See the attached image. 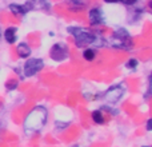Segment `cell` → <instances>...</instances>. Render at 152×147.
I'll return each instance as SVG.
<instances>
[{
	"label": "cell",
	"mask_w": 152,
	"mask_h": 147,
	"mask_svg": "<svg viewBox=\"0 0 152 147\" xmlns=\"http://www.w3.org/2000/svg\"><path fill=\"white\" fill-rule=\"evenodd\" d=\"M103 95H104V99L107 100L108 103H111V104H115V103H118L119 100L123 98V95H124V87L120 86V84H116V86H112L111 88H108Z\"/></svg>",
	"instance_id": "cell-5"
},
{
	"label": "cell",
	"mask_w": 152,
	"mask_h": 147,
	"mask_svg": "<svg viewBox=\"0 0 152 147\" xmlns=\"http://www.w3.org/2000/svg\"><path fill=\"white\" fill-rule=\"evenodd\" d=\"M34 3L27 1V4H10V11L15 16H23L31 10H34Z\"/></svg>",
	"instance_id": "cell-7"
},
{
	"label": "cell",
	"mask_w": 152,
	"mask_h": 147,
	"mask_svg": "<svg viewBox=\"0 0 152 147\" xmlns=\"http://www.w3.org/2000/svg\"><path fill=\"white\" fill-rule=\"evenodd\" d=\"M19 82L15 80V79H11V80H8L7 83H5V88L8 90V91H12V90H15L16 87H18Z\"/></svg>",
	"instance_id": "cell-14"
},
{
	"label": "cell",
	"mask_w": 152,
	"mask_h": 147,
	"mask_svg": "<svg viewBox=\"0 0 152 147\" xmlns=\"http://www.w3.org/2000/svg\"><path fill=\"white\" fill-rule=\"evenodd\" d=\"M91 118H92V121H94V123H96V124H103V123L105 122L104 115H103V111H102V110H95V111H92Z\"/></svg>",
	"instance_id": "cell-11"
},
{
	"label": "cell",
	"mask_w": 152,
	"mask_h": 147,
	"mask_svg": "<svg viewBox=\"0 0 152 147\" xmlns=\"http://www.w3.org/2000/svg\"><path fill=\"white\" fill-rule=\"evenodd\" d=\"M89 23H91V26H103V24L105 23V18L104 15H103V11L100 10V8H92L91 11H89Z\"/></svg>",
	"instance_id": "cell-8"
},
{
	"label": "cell",
	"mask_w": 152,
	"mask_h": 147,
	"mask_svg": "<svg viewBox=\"0 0 152 147\" xmlns=\"http://www.w3.org/2000/svg\"><path fill=\"white\" fill-rule=\"evenodd\" d=\"M68 34H71L75 37V44L79 48L89 47V46H96V47H103L105 44L104 40L99 37V35L92 31L83 28V27H68L67 28Z\"/></svg>",
	"instance_id": "cell-1"
},
{
	"label": "cell",
	"mask_w": 152,
	"mask_h": 147,
	"mask_svg": "<svg viewBox=\"0 0 152 147\" xmlns=\"http://www.w3.org/2000/svg\"><path fill=\"white\" fill-rule=\"evenodd\" d=\"M83 58H84V60H87V62H92L96 58V50H94V48H91V47L84 48Z\"/></svg>",
	"instance_id": "cell-12"
},
{
	"label": "cell",
	"mask_w": 152,
	"mask_h": 147,
	"mask_svg": "<svg viewBox=\"0 0 152 147\" xmlns=\"http://www.w3.org/2000/svg\"><path fill=\"white\" fill-rule=\"evenodd\" d=\"M16 52H18L19 58L26 59V58H29V56H31L32 50L27 43H20V44H18V47H16Z\"/></svg>",
	"instance_id": "cell-9"
},
{
	"label": "cell",
	"mask_w": 152,
	"mask_h": 147,
	"mask_svg": "<svg viewBox=\"0 0 152 147\" xmlns=\"http://www.w3.org/2000/svg\"><path fill=\"white\" fill-rule=\"evenodd\" d=\"M120 3H123L124 5H134L137 3V0H119Z\"/></svg>",
	"instance_id": "cell-15"
},
{
	"label": "cell",
	"mask_w": 152,
	"mask_h": 147,
	"mask_svg": "<svg viewBox=\"0 0 152 147\" xmlns=\"http://www.w3.org/2000/svg\"><path fill=\"white\" fill-rule=\"evenodd\" d=\"M104 1L108 4H113V3H119V0H104Z\"/></svg>",
	"instance_id": "cell-18"
},
{
	"label": "cell",
	"mask_w": 152,
	"mask_h": 147,
	"mask_svg": "<svg viewBox=\"0 0 152 147\" xmlns=\"http://www.w3.org/2000/svg\"><path fill=\"white\" fill-rule=\"evenodd\" d=\"M142 147H151V146H142Z\"/></svg>",
	"instance_id": "cell-19"
},
{
	"label": "cell",
	"mask_w": 152,
	"mask_h": 147,
	"mask_svg": "<svg viewBox=\"0 0 152 147\" xmlns=\"http://www.w3.org/2000/svg\"><path fill=\"white\" fill-rule=\"evenodd\" d=\"M40 3H42V5H43V8L44 10H50V3H48V0H40Z\"/></svg>",
	"instance_id": "cell-16"
},
{
	"label": "cell",
	"mask_w": 152,
	"mask_h": 147,
	"mask_svg": "<svg viewBox=\"0 0 152 147\" xmlns=\"http://www.w3.org/2000/svg\"><path fill=\"white\" fill-rule=\"evenodd\" d=\"M74 147H79V146H74Z\"/></svg>",
	"instance_id": "cell-21"
},
{
	"label": "cell",
	"mask_w": 152,
	"mask_h": 147,
	"mask_svg": "<svg viewBox=\"0 0 152 147\" xmlns=\"http://www.w3.org/2000/svg\"><path fill=\"white\" fill-rule=\"evenodd\" d=\"M50 56L53 62H63L68 58V47L66 44H60L56 43L52 46L50 51Z\"/></svg>",
	"instance_id": "cell-6"
},
{
	"label": "cell",
	"mask_w": 152,
	"mask_h": 147,
	"mask_svg": "<svg viewBox=\"0 0 152 147\" xmlns=\"http://www.w3.org/2000/svg\"><path fill=\"white\" fill-rule=\"evenodd\" d=\"M151 124H152V121H151V119H148V121H147V127H145V130H147V131H151V130H152Z\"/></svg>",
	"instance_id": "cell-17"
},
{
	"label": "cell",
	"mask_w": 152,
	"mask_h": 147,
	"mask_svg": "<svg viewBox=\"0 0 152 147\" xmlns=\"http://www.w3.org/2000/svg\"><path fill=\"white\" fill-rule=\"evenodd\" d=\"M137 66H139V60H137V59H135V58L129 59V60L126 63V67H127V68H129V70H136Z\"/></svg>",
	"instance_id": "cell-13"
},
{
	"label": "cell",
	"mask_w": 152,
	"mask_h": 147,
	"mask_svg": "<svg viewBox=\"0 0 152 147\" xmlns=\"http://www.w3.org/2000/svg\"><path fill=\"white\" fill-rule=\"evenodd\" d=\"M0 37H1V32H0Z\"/></svg>",
	"instance_id": "cell-20"
},
{
	"label": "cell",
	"mask_w": 152,
	"mask_h": 147,
	"mask_svg": "<svg viewBox=\"0 0 152 147\" xmlns=\"http://www.w3.org/2000/svg\"><path fill=\"white\" fill-rule=\"evenodd\" d=\"M48 112L43 106L35 107L24 119V130L27 132H37L44 127Z\"/></svg>",
	"instance_id": "cell-2"
},
{
	"label": "cell",
	"mask_w": 152,
	"mask_h": 147,
	"mask_svg": "<svg viewBox=\"0 0 152 147\" xmlns=\"http://www.w3.org/2000/svg\"><path fill=\"white\" fill-rule=\"evenodd\" d=\"M44 67V62L43 59L39 58H31L24 63V76L29 78V76L36 75L37 72H40Z\"/></svg>",
	"instance_id": "cell-4"
},
{
	"label": "cell",
	"mask_w": 152,
	"mask_h": 147,
	"mask_svg": "<svg viewBox=\"0 0 152 147\" xmlns=\"http://www.w3.org/2000/svg\"><path fill=\"white\" fill-rule=\"evenodd\" d=\"M110 46L118 50H131L134 47V42L129 35V32L126 28H119L113 31V34L110 37Z\"/></svg>",
	"instance_id": "cell-3"
},
{
	"label": "cell",
	"mask_w": 152,
	"mask_h": 147,
	"mask_svg": "<svg viewBox=\"0 0 152 147\" xmlns=\"http://www.w3.org/2000/svg\"><path fill=\"white\" fill-rule=\"evenodd\" d=\"M16 31H18L16 27H10V28H7L4 31V39L7 40V43L13 44L16 42Z\"/></svg>",
	"instance_id": "cell-10"
}]
</instances>
